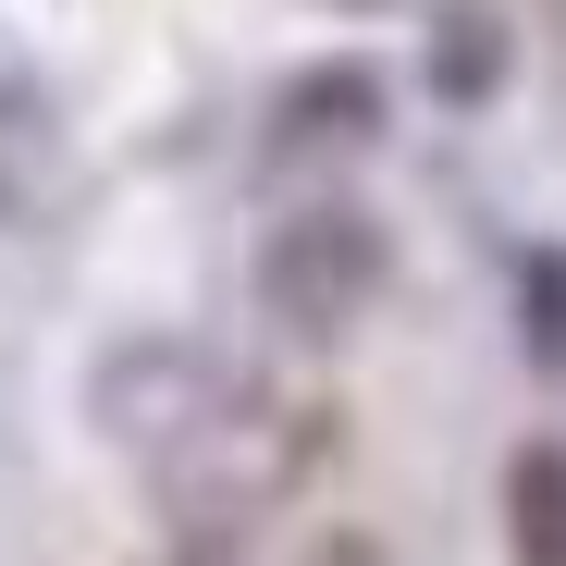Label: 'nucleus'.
Wrapping results in <instances>:
<instances>
[{
  "mask_svg": "<svg viewBox=\"0 0 566 566\" xmlns=\"http://www.w3.org/2000/svg\"><path fill=\"white\" fill-rule=\"evenodd\" d=\"M382 124V86H369L357 62L308 74V86H283V148H308V136H369Z\"/></svg>",
  "mask_w": 566,
  "mask_h": 566,
  "instance_id": "3",
  "label": "nucleus"
},
{
  "mask_svg": "<svg viewBox=\"0 0 566 566\" xmlns=\"http://www.w3.org/2000/svg\"><path fill=\"white\" fill-rule=\"evenodd\" d=\"M369 283H382V234H369L357 210H296L259 247V308L283 333H345Z\"/></svg>",
  "mask_w": 566,
  "mask_h": 566,
  "instance_id": "1",
  "label": "nucleus"
},
{
  "mask_svg": "<svg viewBox=\"0 0 566 566\" xmlns=\"http://www.w3.org/2000/svg\"><path fill=\"white\" fill-rule=\"evenodd\" d=\"M505 505H517V554H530V566H566V455H554V443L517 455Z\"/></svg>",
  "mask_w": 566,
  "mask_h": 566,
  "instance_id": "4",
  "label": "nucleus"
},
{
  "mask_svg": "<svg viewBox=\"0 0 566 566\" xmlns=\"http://www.w3.org/2000/svg\"><path fill=\"white\" fill-rule=\"evenodd\" d=\"M530 357H566V259H530Z\"/></svg>",
  "mask_w": 566,
  "mask_h": 566,
  "instance_id": "5",
  "label": "nucleus"
},
{
  "mask_svg": "<svg viewBox=\"0 0 566 566\" xmlns=\"http://www.w3.org/2000/svg\"><path fill=\"white\" fill-rule=\"evenodd\" d=\"M493 86H505V25H493V0H443V13H431V99L481 112Z\"/></svg>",
  "mask_w": 566,
  "mask_h": 566,
  "instance_id": "2",
  "label": "nucleus"
},
{
  "mask_svg": "<svg viewBox=\"0 0 566 566\" xmlns=\"http://www.w3.org/2000/svg\"><path fill=\"white\" fill-rule=\"evenodd\" d=\"M333 13H382V0H333Z\"/></svg>",
  "mask_w": 566,
  "mask_h": 566,
  "instance_id": "6",
  "label": "nucleus"
}]
</instances>
